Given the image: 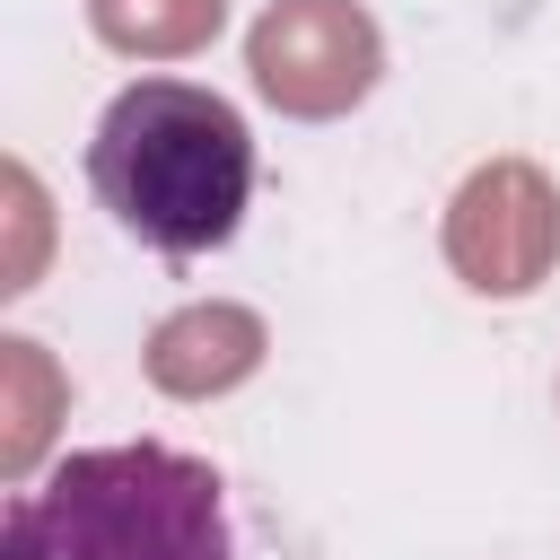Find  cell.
<instances>
[{"instance_id": "3", "label": "cell", "mask_w": 560, "mask_h": 560, "mask_svg": "<svg viewBox=\"0 0 560 560\" xmlns=\"http://www.w3.org/2000/svg\"><path fill=\"white\" fill-rule=\"evenodd\" d=\"M376 18L350 0H280L245 35V70L280 114H341L376 88Z\"/></svg>"}, {"instance_id": "1", "label": "cell", "mask_w": 560, "mask_h": 560, "mask_svg": "<svg viewBox=\"0 0 560 560\" xmlns=\"http://www.w3.org/2000/svg\"><path fill=\"white\" fill-rule=\"evenodd\" d=\"M88 184L122 236L192 262V254L228 245L254 201V131L219 88L140 79L105 105V122L88 140Z\"/></svg>"}, {"instance_id": "4", "label": "cell", "mask_w": 560, "mask_h": 560, "mask_svg": "<svg viewBox=\"0 0 560 560\" xmlns=\"http://www.w3.org/2000/svg\"><path fill=\"white\" fill-rule=\"evenodd\" d=\"M551 254H560V192L525 158H499V166H481L455 192V210H446V262L464 271V289L525 298V289H542Z\"/></svg>"}, {"instance_id": "2", "label": "cell", "mask_w": 560, "mask_h": 560, "mask_svg": "<svg viewBox=\"0 0 560 560\" xmlns=\"http://www.w3.org/2000/svg\"><path fill=\"white\" fill-rule=\"evenodd\" d=\"M0 560H236L228 481L149 438L61 455L44 490L9 499Z\"/></svg>"}, {"instance_id": "5", "label": "cell", "mask_w": 560, "mask_h": 560, "mask_svg": "<svg viewBox=\"0 0 560 560\" xmlns=\"http://www.w3.org/2000/svg\"><path fill=\"white\" fill-rule=\"evenodd\" d=\"M254 359H262V324L245 306H192V315L158 324V341H149V376L166 394H192V402L254 376Z\"/></svg>"}, {"instance_id": "6", "label": "cell", "mask_w": 560, "mask_h": 560, "mask_svg": "<svg viewBox=\"0 0 560 560\" xmlns=\"http://www.w3.org/2000/svg\"><path fill=\"white\" fill-rule=\"evenodd\" d=\"M96 35L114 52H140V61H166V52H192L219 35L228 0H88Z\"/></svg>"}]
</instances>
